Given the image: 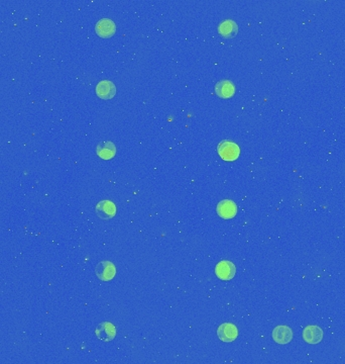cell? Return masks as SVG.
Masks as SVG:
<instances>
[{
  "label": "cell",
  "instance_id": "ba28073f",
  "mask_svg": "<svg viewBox=\"0 0 345 364\" xmlns=\"http://www.w3.org/2000/svg\"><path fill=\"white\" fill-rule=\"evenodd\" d=\"M96 214L102 220H109L116 215V207L110 200H102L96 206Z\"/></svg>",
  "mask_w": 345,
  "mask_h": 364
},
{
  "label": "cell",
  "instance_id": "5b68a950",
  "mask_svg": "<svg viewBox=\"0 0 345 364\" xmlns=\"http://www.w3.org/2000/svg\"><path fill=\"white\" fill-rule=\"evenodd\" d=\"M95 30H96V33H97L100 37L106 38V37L112 36V35L115 33V31H116V25H115V23H114L111 19L103 18V19L99 20V21L96 23Z\"/></svg>",
  "mask_w": 345,
  "mask_h": 364
},
{
  "label": "cell",
  "instance_id": "52a82bcc",
  "mask_svg": "<svg viewBox=\"0 0 345 364\" xmlns=\"http://www.w3.org/2000/svg\"><path fill=\"white\" fill-rule=\"evenodd\" d=\"M217 335L219 339L223 342H232L237 338L238 331L235 325L230 323H224L218 328Z\"/></svg>",
  "mask_w": 345,
  "mask_h": 364
},
{
  "label": "cell",
  "instance_id": "5bb4252c",
  "mask_svg": "<svg viewBox=\"0 0 345 364\" xmlns=\"http://www.w3.org/2000/svg\"><path fill=\"white\" fill-rule=\"evenodd\" d=\"M237 31H238V26L231 19L224 20L218 26V32L223 37H233V36H235Z\"/></svg>",
  "mask_w": 345,
  "mask_h": 364
},
{
  "label": "cell",
  "instance_id": "277c9868",
  "mask_svg": "<svg viewBox=\"0 0 345 364\" xmlns=\"http://www.w3.org/2000/svg\"><path fill=\"white\" fill-rule=\"evenodd\" d=\"M236 268L230 261H221L215 267V273L221 280H230L235 275Z\"/></svg>",
  "mask_w": 345,
  "mask_h": 364
},
{
  "label": "cell",
  "instance_id": "8fae6325",
  "mask_svg": "<svg viewBox=\"0 0 345 364\" xmlns=\"http://www.w3.org/2000/svg\"><path fill=\"white\" fill-rule=\"evenodd\" d=\"M303 338L309 344H318L322 341L323 331L318 326H308L303 331Z\"/></svg>",
  "mask_w": 345,
  "mask_h": 364
},
{
  "label": "cell",
  "instance_id": "30bf717a",
  "mask_svg": "<svg viewBox=\"0 0 345 364\" xmlns=\"http://www.w3.org/2000/svg\"><path fill=\"white\" fill-rule=\"evenodd\" d=\"M273 338L275 342L278 344H288L291 342L293 338V332L292 330L287 326H279L276 327L273 331Z\"/></svg>",
  "mask_w": 345,
  "mask_h": 364
},
{
  "label": "cell",
  "instance_id": "7a4b0ae2",
  "mask_svg": "<svg viewBox=\"0 0 345 364\" xmlns=\"http://www.w3.org/2000/svg\"><path fill=\"white\" fill-rule=\"evenodd\" d=\"M95 271L97 277L102 281L111 280L116 274V268L110 261H103L98 263Z\"/></svg>",
  "mask_w": 345,
  "mask_h": 364
},
{
  "label": "cell",
  "instance_id": "7c38bea8",
  "mask_svg": "<svg viewBox=\"0 0 345 364\" xmlns=\"http://www.w3.org/2000/svg\"><path fill=\"white\" fill-rule=\"evenodd\" d=\"M215 91L217 93V95L221 98H229L231 96H233L234 91H235V87L233 85V83L229 80H222L220 82H218L216 84L215 87Z\"/></svg>",
  "mask_w": 345,
  "mask_h": 364
},
{
  "label": "cell",
  "instance_id": "3957f363",
  "mask_svg": "<svg viewBox=\"0 0 345 364\" xmlns=\"http://www.w3.org/2000/svg\"><path fill=\"white\" fill-rule=\"evenodd\" d=\"M217 214L224 220L232 219L237 214V206L230 199H224L217 205Z\"/></svg>",
  "mask_w": 345,
  "mask_h": 364
},
{
  "label": "cell",
  "instance_id": "6da1fadb",
  "mask_svg": "<svg viewBox=\"0 0 345 364\" xmlns=\"http://www.w3.org/2000/svg\"><path fill=\"white\" fill-rule=\"evenodd\" d=\"M218 154L224 161H234L240 155V149L237 144L230 141H223L218 145Z\"/></svg>",
  "mask_w": 345,
  "mask_h": 364
},
{
  "label": "cell",
  "instance_id": "9c48e42d",
  "mask_svg": "<svg viewBox=\"0 0 345 364\" xmlns=\"http://www.w3.org/2000/svg\"><path fill=\"white\" fill-rule=\"evenodd\" d=\"M96 93L102 99H111L116 93V87L111 81L102 80L96 86Z\"/></svg>",
  "mask_w": 345,
  "mask_h": 364
},
{
  "label": "cell",
  "instance_id": "4fadbf2b",
  "mask_svg": "<svg viewBox=\"0 0 345 364\" xmlns=\"http://www.w3.org/2000/svg\"><path fill=\"white\" fill-rule=\"evenodd\" d=\"M96 152L100 158L104 160H109L115 156L116 147L112 142H104L97 146Z\"/></svg>",
  "mask_w": 345,
  "mask_h": 364
},
{
  "label": "cell",
  "instance_id": "8992f818",
  "mask_svg": "<svg viewBox=\"0 0 345 364\" xmlns=\"http://www.w3.org/2000/svg\"><path fill=\"white\" fill-rule=\"evenodd\" d=\"M96 336L103 342H110L116 336V329L111 323H101L96 329Z\"/></svg>",
  "mask_w": 345,
  "mask_h": 364
}]
</instances>
